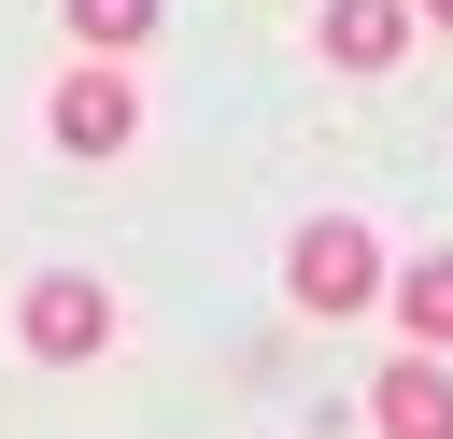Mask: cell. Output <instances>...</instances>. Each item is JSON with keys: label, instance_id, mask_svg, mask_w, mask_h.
Listing matches in <instances>:
<instances>
[{"label": "cell", "instance_id": "cell-7", "mask_svg": "<svg viewBox=\"0 0 453 439\" xmlns=\"http://www.w3.org/2000/svg\"><path fill=\"white\" fill-rule=\"evenodd\" d=\"M57 14H71V42H85V57H127V42H156V14H170V0H57Z\"/></svg>", "mask_w": 453, "mask_h": 439}, {"label": "cell", "instance_id": "cell-2", "mask_svg": "<svg viewBox=\"0 0 453 439\" xmlns=\"http://www.w3.org/2000/svg\"><path fill=\"white\" fill-rule=\"evenodd\" d=\"M14 340H28L42 368H85V354L113 340V283H85V269H42V283L14 297Z\"/></svg>", "mask_w": 453, "mask_h": 439}, {"label": "cell", "instance_id": "cell-5", "mask_svg": "<svg viewBox=\"0 0 453 439\" xmlns=\"http://www.w3.org/2000/svg\"><path fill=\"white\" fill-rule=\"evenodd\" d=\"M311 42H326L340 71H396V57H411V0H326Z\"/></svg>", "mask_w": 453, "mask_h": 439}, {"label": "cell", "instance_id": "cell-3", "mask_svg": "<svg viewBox=\"0 0 453 439\" xmlns=\"http://www.w3.org/2000/svg\"><path fill=\"white\" fill-rule=\"evenodd\" d=\"M42 127H57L71 156H127V142H142V85H127L113 57H85V71L42 99Z\"/></svg>", "mask_w": 453, "mask_h": 439}, {"label": "cell", "instance_id": "cell-1", "mask_svg": "<svg viewBox=\"0 0 453 439\" xmlns=\"http://www.w3.org/2000/svg\"><path fill=\"white\" fill-rule=\"evenodd\" d=\"M283 283H297V312H368V297H396V269H382V241H368L354 212H311V227L283 241Z\"/></svg>", "mask_w": 453, "mask_h": 439}, {"label": "cell", "instance_id": "cell-8", "mask_svg": "<svg viewBox=\"0 0 453 439\" xmlns=\"http://www.w3.org/2000/svg\"><path fill=\"white\" fill-rule=\"evenodd\" d=\"M411 14H439V28H453V0H411Z\"/></svg>", "mask_w": 453, "mask_h": 439}, {"label": "cell", "instance_id": "cell-6", "mask_svg": "<svg viewBox=\"0 0 453 439\" xmlns=\"http://www.w3.org/2000/svg\"><path fill=\"white\" fill-rule=\"evenodd\" d=\"M396 326H411L425 354H453V255H411V269H396Z\"/></svg>", "mask_w": 453, "mask_h": 439}, {"label": "cell", "instance_id": "cell-4", "mask_svg": "<svg viewBox=\"0 0 453 439\" xmlns=\"http://www.w3.org/2000/svg\"><path fill=\"white\" fill-rule=\"evenodd\" d=\"M368 425H382V439H453V368H439V354H396V368L368 382Z\"/></svg>", "mask_w": 453, "mask_h": 439}]
</instances>
